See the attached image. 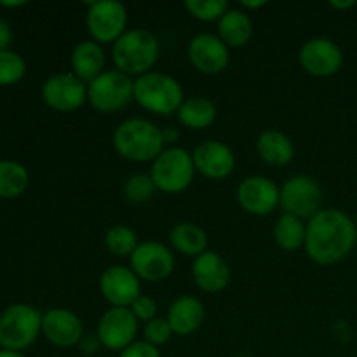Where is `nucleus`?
Here are the masks:
<instances>
[{"instance_id": "4be33fe9", "label": "nucleus", "mask_w": 357, "mask_h": 357, "mask_svg": "<svg viewBox=\"0 0 357 357\" xmlns=\"http://www.w3.org/2000/svg\"><path fill=\"white\" fill-rule=\"evenodd\" d=\"M257 152L271 166H286L295 157V146L286 132L267 129L257 139Z\"/></svg>"}, {"instance_id": "37998d69", "label": "nucleus", "mask_w": 357, "mask_h": 357, "mask_svg": "<svg viewBox=\"0 0 357 357\" xmlns=\"http://www.w3.org/2000/svg\"><path fill=\"white\" fill-rule=\"evenodd\" d=\"M236 357H250V356H236Z\"/></svg>"}, {"instance_id": "aec40b11", "label": "nucleus", "mask_w": 357, "mask_h": 357, "mask_svg": "<svg viewBox=\"0 0 357 357\" xmlns=\"http://www.w3.org/2000/svg\"><path fill=\"white\" fill-rule=\"evenodd\" d=\"M204 317L206 310L201 300L195 298V296H180L171 303L166 319L169 321L174 335L187 337V335H192L201 328V324L204 323Z\"/></svg>"}, {"instance_id": "f3484780", "label": "nucleus", "mask_w": 357, "mask_h": 357, "mask_svg": "<svg viewBox=\"0 0 357 357\" xmlns=\"http://www.w3.org/2000/svg\"><path fill=\"white\" fill-rule=\"evenodd\" d=\"M192 159L195 171L209 180H225L236 167V155L230 146L216 139L199 143L192 153Z\"/></svg>"}, {"instance_id": "a211bd4d", "label": "nucleus", "mask_w": 357, "mask_h": 357, "mask_svg": "<svg viewBox=\"0 0 357 357\" xmlns=\"http://www.w3.org/2000/svg\"><path fill=\"white\" fill-rule=\"evenodd\" d=\"M42 333L52 345L61 349L79 345L84 338V324L68 309H51L42 316Z\"/></svg>"}, {"instance_id": "f257e3e1", "label": "nucleus", "mask_w": 357, "mask_h": 357, "mask_svg": "<svg viewBox=\"0 0 357 357\" xmlns=\"http://www.w3.org/2000/svg\"><path fill=\"white\" fill-rule=\"evenodd\" d=\"M357 243L354 220L335 208L321 209L307 222L305 251L319 265H335L347 258Z\"/></svg>"}, {"instance_id": "4c0bfd02", "label": "nucleus", "mask_w": 357, "mask_h": 357, "mask_svg": "<svg viewBox=\"0 0 357 357\" xmlns=\"http://www.w3.org/2000/svg\"><path fill=\"white\" fill-rule=\"evenodd\" d=\"M330 6L337 10H349L357 6L356 0H331Z\"/></svg>"}, {"instance_id": "a878e982", "label": "nucleus", "mask_w": 357, "mask_h": 357, "mask_svg": "<svg viewBox=\"0 0 357 357\" xmlns=\"http://www.w3.org/2000/svg\"><path fill=\"white\" fill-rule=\"evenodd\" d=\"M305 220L293 215H282L274 225V241L281 250L296 251L305 246Z\"/></svg>"}, {"instance_id": "4468645a", "label": "nucleus", "mask_w": 357, "mask_h": 357, "mask_svg": "<svg viewBox=\"0 0 357 357\" xmlns=\"http://www.w3.org/2000/svg\"><path fill=\"white\" fill-rule=\"evenodd\" d=\"M187 54L195 70L206 75L222 73L229 66V45L213 33H199L188 42Z\"/></svg>"}, {"instance_id": "cd10ccee", "label": "nucleus", "mask_w": 357, "mask_h": 357, "mask_svg": "<svg viewBox=\"0 0 357 357\" xmlns=\"http://www.w3.org/2000/svg\"><path fill=\"white\" fill-rule=\"evenodd\" d=\"M138 244V236L128 225H114L105 234V246L117 257H131Z\"/></svg>"}, {"instance_id": "20e7f679", "label": "nucleus", "mask_w": 357, "mask_h": 357, "mask_svg": "<svg viewBox=\"0 0 357 357\" xmlns=\"http://www.w3.org/2000/svg\"><path fill=\"white\" fill-rule=\"evenodd\" d=\"M135 101L155 115H173L185 101L183 89L174 77L149 72L135 80Z\"/></svg>"}, {"instance_id": "6ab92c4d", "label": "nucleus", "mask_w": 357, "mask_h": 357, "mask_svg": "<svg viewBox=\"0 0 357 357\" xmlns=\"http://www.w3.org/2000/svg\"><path fill=\"white\" fill-rule=\"evenodd\" d=\"M194 281L202 291L220 293L227 288L230 281V267L218 253L204 251L199 255L192 265Z\"/></svg>"}, {"instance_id": "39448f33", "label": "nucleus", "mask_w": 357, "mask_h": 357, "mask_svg": "<svg viewBox=\"0 0 357 357\" xmlns=\"http://www.w3.org/2000/svg\"><path fill=\"white\" fill-rule=\"evenodd\" d=\"M42 331V316L28 303H14L0 314V347L21 352L37 340Z\"/></svg>"}, {"instance_id": "f03ea898", "label": "nucleus", "mask_w": 357, "mask_h": 357, "mask_svg": "<svg viewBox=\"0 0 357 357\" xmlns=\"http://www.w3.org/2000/svg\"><path fill=\"white\" fill-rule=\"evenodd\" d=\"M162 129L146 119L121 122L114 132V149L131 162H153L164 152Z\"/></svg>"}, {"instance_id": "2f4dec72", "label": "nucleus", "mask_w": 357, "mask_h": 357, "mask_svg": "<svg viewBox=\"0 0 357 357\" xmlns=\"http://www.w3.org/2000/svg\"><path fill=\"white\" fill-rule=\"evenodd\" d=\"M173 330H171V324L166 317H155V319L145 323V328H143V337H145V342L155 345V347H160V345L167 344L173 337Z\"/></svg>"}, {"instance_id": "5701e85b", "label": "nucleus", "mask_w": 357, "mask_h": 357, "mask_svg": "<svg viewBox=\"0 0 357 357\" xmlns=\"http://www.w3.org/2000/svg\"><path fill=\"white\" fill-rule=\"evenodd\" d=\"M253 21L244 10L229 9L218 21V37L229 47H243L251 40Z\"/></svg>"}, {"instance_id": "c9c22d12", "label": "nucleus", "mask_w": 357, "mask_h": 357, "mask_svg": "<svg viewBox=\"0 0 357 357\" xmlns=\"http://www.w3.org/2000/svg\"><path fill=\"white\" fill-rule=\"evenodd\" d=\"M13 42V30L3 17H0V51H6Z\"/></svg>"}, {"instance_id": "6e6552de", "label": "nucleus", "mask_w": 357, "mask_h": 357, "mask_svg": "<svg viewBox=\"0 0 357 357\" xmlns=\"http://www.w3.org/2000/svg\"><path fill=\"white\" fill-rule=\"evenodd\" d=\"M281 197H279V206L284 209L286 215L298 216V218L309 222L312 216L321 211L323 204V190L317 185V181L310 176L288 178L281 188Z\"/></svg>"}, {"instance_id": "a19ab883", "label": "nucleus", "mask_w": 357, "mask_h": 357, "mask_svg": "<svg viewBox=\"0 0 357 357\" xmlns=\"http://www.w3.org/2000/svg\"><path fill=\"white\" fill-rule=\"evenodd\" d=\"M0 357H26V356H23L21 352H14V351H0Z\"/></svg>"}, {"instance_id": "2eb2a0df", "label": "nucleus", "mask_w": 357, "mask_h": 357, "mask_svg": "<svg viewBox=\"0 0 357 357\" xmlns=\"http://www.w3.org/2000/svg\"><path fill=\"white\" fill-rule=\"evenodd\" d=\"M281 192L279 187L265 176H248L237 187V201L241 208L255 216H265L274 213L279 206Z\"/></svg>"}, {"instance_id": "c85d7f7f", "label": "nucleus", "mask_w": 357, "mask_h": 357, "mask_svg": "<svg viewBox=\"0 0 357 357\" xmlns=\"http://www.w3.org/2000/svg\"><path fill=\"white\" fill-rule=\"evenodd\" d=\"M155 190L157 187L153 183L152 176L145 173L132 174L124 183V197L132 204H143V202L150 201Z\"/></svg>"}, {"instance_id": "bb28decb", "label": "nucleus", "mask_w": 357, "mask_h": 357, "mask_svg": "<svg viewBox=\"0 0 357 357\" xmlns=\"http://www.w3.org/2000/svg\"><path fill=\"white\" fill-rule=\"evenodd\" d=\"M28 171L16 160H0V199H14L28 187Z\"/></svg>"}, {"instance_id": "dca6fc26", "label": "nucleus", "mask_w": 357, "mask_h": 357, "mask_svg": "<svg viewBox=\"0 0 357 357\" xmlns=\"http://www.w3.org/2000/svg\"><path fill=\"white\" fill-rule=\"evenodd\" d=\"M100 291L112 307H131L142 295V282L131 267L114 265L101 274Z\"/></svg>"}, {"instance_id": "423d86ee", "label": "nucleus", "mask_w": 357, "mask_h": 357, "mask_svg": "<svg viewBox=\"0 0 357 357\" xmlns=\"http://www.w3.org/2000/svg\"><path fill=\"white\" fill-rule=\"evenodd\" d=\"M195 166L192 153L181 146L164 149V152L152 162V176L157 190L166 194H180L194 181Z\"/></svg>"}, {"instance_id": "9d476101", "label": "nucleus", "mask_w": 357, "mask_h": 357, "mask_svg": "<svg viewBox=\"0 0 357 357\" xmlns=\"http://www.w3.org/2000/svg\"><path fill=\"white\" fill-rule=\"evenodd\" d=\"M131 271L139 278V281L160 282L166 281L174 271V257L169 248L157 241L139 243L135 253L129 257Z\"/></svg>"}, {"instance_id": "0eeeda50", "label": "nucleus", "mask_w": 357, "mask_h": 357, "mask_svg": "<svg viewBox=\"0 0 357 357\" xmlns=\"http://www.w3.org/2000/svg\"><path fill=\"white\" fill-rule=\"evenodd\" d=\"M135 100V80L119 70H107L87 84V101L101 114H115Z\"/></svg>"}, {"instance_id": "393cba45", "label": "nucleus", "mask_w": 357, "mask_h": 357, "mask_svg": "<svg viewBox=\"0 0 357 357\" xmlns=\"http://www.w3.org/2000/svg\"><path fill=\"white\" fill-rule=\"evenodd\" d=\"M178 121L188 129H206L216 121V107L211 100L204 96L185 98L180 110L176 112Z\"/></svg>"}, {"instance_id": "f8f14e48", "label": "nucleus", "mask_w": 357, "mask_h": 357, "mask_svg": "<svg viewBox=\"0 0 357 357\" xmlns=\"http://www.w3.org/2000/svg\"><path fill=\"white\" fill-rule=\"evenodd\" d=\"M300 66L314 77H331L344 65V51L335 40L314 37L302 45L298 54Z\"/></svg>"}, {"instance_id": "ea45409f", "label": "nucleus", "mask_w": 357, "mask_h": 357, "mask_svg": "<svg viewBox=\"0 0 357 357\" xmlns=\"http://www.w3.org/2000/svg\"><path fill=\"white\" fill-rule=\"evenodd\" d=\"M26 2H21V0H17V2H6V0H0V6L2 7H21L24 6Z\"/></svg>"}, {"instance_id": "ddd939ff", "label": "nucleus", "mask_w": 357, "mask_h": 357, "mask_svg": "<svg viewBox=\"0 0 357 357\" xmlns=\"http://www.w3.org/2000/svg\"><path fill=\"white\" fill-rule=\"evenodd\" d=\"M42 100L56 112H73L87 100V84L73 73H54L42 86Z\"/></svg>"}, {"instance_id": "c756f323", "label": "nucleus", "mask_w": 357, "mask_h": 357, "mask_svg": "<svg viewBox=\"0 0 357 357\" xmlns=\"http://www.w3.org/2000/svg\"><path fill=\"white\" fill-rule=\"evenodd\" d=\"M26 73V63L17 52L0 51V86H14Z\"/></svg>"}, {"instance_id": "e433bc0d", "label": "nucleus", "mask_w": 357, "mask_h": 357, "mask_svg": "<svg viewBox=\"0 0 357 357\" xmlns=\"http://www.w3.org/2000/svg\"><path fill=\"white\" fill-rule=\"evenodd\" d=\"M164 143H176L180 139V131L176 128H166L162 129Z\"/></svg>"}, {"instance_id": "f704fd0d", "label": "nucleus", "mask_w": 357, "mask_h": 357, "mask_svg": "<svg viewBox=\"0 0 357 357\" xmlns=\"http://www.w3.org/2000/svg\"><path fill=\"white\" fill-rule=\"evenodd\" d=\"M79 347L84 354L91 356V354H94V352L100 351V347H103V345H101L98 335H84V338L80 340Z\"/></svg>"}, {"instance_id": "72a5a7b5", "label": "nucleus", "mask_w": 357, "mask_h": 357, "mask_svg": "<svg viewBox=\"0 0 357 357\" xmlns=\"http://www.w3.org/2000/svg\"><path fill=\"white\" fill-rule=\"evenodd\" d=\"M119 357H160V351L159 347L149 344V342L138 340L126 347Z\"/></svg>"}, {"instance_id": "9b49d317", "label": "nucleus", "mask_w": 357, "mask_h": 357, "mask_svg": "<svg viewBox=\"0 0 357 357\" xmlns=\"http://www.w3.org/2000/svg\"><path fill=\"white\" fill-rule=\"evenodd\" d=\"M138 323L129 307H110L98 323V338L108 351L122 352L136 342Z\"/></svg>"}, {"instance_id": "b1692460", "label": "nucleus", "mask_w": 357, "mask_h": 357, "mask_svg": "<svg viewBox=\"0 0 357 357\" xmlns=\"http://www.w3.org/2000/svg\"><path fill=\"white\" fill-rule=\"evenodd\" d=\"M171 246L185 257L197 258L208 251V234L192 222H181L169 232Z\"/></svg>"}, {"instance_id": "7c9ffc66", "label": "nucleus", "mask_w": 357, "mask_h": 357, "mask_svg": "<svg viewBox=\"0 0 357 357\" xmlns=\"http://www.w3.org/2000/svg\"><path fill=\"white\" fill-rule=\"evenodd\" d=\"M185 7L199 21H220L230 9L227 0H188Z\"/></svg>"}, {"instance_id": "1a4fd4ad", "label": "nucleus", "mask_w": 357, "mask_h": 357, "mask_svg": "<svg viewBox=\"0 0 357 357\" xmlns=\"http://www.w3.org/2000/svg\"><path fill=\"white\" fill-rule=\"evenodd\" d=\"M86 23L94 42L114 45L128 31V9L117 0L91 2Z\"/></svg>"}, {"instance_id": "473e14b6", "label": "nucleus", "mask_w": 357, "mask_h": 357, "mask_svg": "<svg viewBox=\"0 0 357 357\" xmlns=\"http://www.w3.org/2000/svg\"><path fill=\"white\" fill-rule=\"evenodd\" d=\"M129 309L135 314L136 319L143 321V323H149V321L155 319L157 317V303L155 300L149 295H139Z\"/></svg>"}, {"instance_id": "79ce46f5", "label": "nucleus", "mask_w": 357, "mask_h": 357, "mask_svg": "<svg viewBox=\"0 0 357 357\" xmlns=\"http://www.w3.org/2000/svg\"><path fill=\"white\" fill-rule=\"evenodd\" d=\"M354 223H356V227H357V213H356V218H354Z\"/></svg>"}, {"instance_id": "412c9836", "label": "nucleus", "mask_w": 357, "mask_h": 357, "mask_svg": "<svg viewBox=\"0 0 357 357\" xmlns=\"http://www.w3.org/2000/svg\"><path fill=\"white\" fill-rule=\"evenodd\" d=\"M70 63H72L73 75L79 77L82 82L89 84L91 80H94L98 75L103 73L105 52L101 45L94 42L93 38L82 40L73 47Z\"/></svg>"}, {"instance_id": "7ed1b4c3", "label": "nucleus", "mask_w": 357, "mask_h": 357, "mask_svg": "<svg viewBox=\"0 0 357 357\" xmlns=\"http://www.w3.org/2000/svg\"><path fill=\"white\" fill-rule=\"evenodd\" d=\"M159 38L152 31L143 28L128 30L112 45V59L115 68L129 77H142L152 72V66L159 59Z\"/></svg>"}, {"instance_id": "58836bf2", "label": "nucleus", "mask_w": 357, "mask_h": 357, "mask_svg": "<svg viewBox=\"0 0 357 357\" xmlns=\"http://www.w3.org/2000/svg\"><path fill=\"white\" fill-rule=\"evenodd\" d=\"M265 2L264 0H260V2H248V0H244L243 2V7H246V9H258V7H264Z\"/></svg>"}]
</instances>
